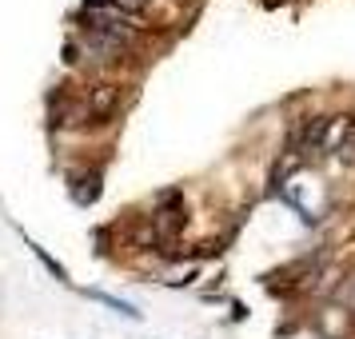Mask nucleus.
Returning a JSON list of instances; mask_svg holds the SVG:
<instances>
[{
	"instance_id": "4",
	"label": "nucleus",
	"mask_w": 355,
	"mask_h": 339,
	"mask_svg": "<svg viewBox=\"0 0 355 339\" xmlns=\"http://www.w3.org/2000/svg\"><path fill=\"white\" fill-rule=\"evenodd\" d=\"M295 168H300V156H284V160L275 164V172H272V188H279V184H284V176H291Z\"/></svg>"
},
{
	"instance_id": "3",
	"label": "nucleus",
	"mask_w": 355,
	"mask_h": 339,
	"mask_svg": "<svg viewBox=\"0 0 355 339\" xmlns=\"http://www.w3.org/2000/svg\"><path fill=\"white\" fill-rule=\"evenodd\" d=\"M28 247H33V256L40 259V263H44V268H49V272L56 275V279H60V284H68V272H64V268H60V263H56V259L49 256V252H44V247H40V243H33V240H28Z\"/></svg>"
},
{
	"instance_id": "1",
	"label": "nucleus",
	"mask_w": 355,
	"mask_h": 339,
	"mask_svg": "<svg viewBox=\"0 0 355 339\" xmlns=\"http://www.w3.org/2000/svg\"><path fill=\"white\" fill-rule=\"evenodd\" d=\"M327 124H331V120H323V116H307L304 124H300V132H295L300 152H320L323 140H327Z\"/></svg>"
},
{
	"instance_id": "2",
	"label": "nucleus",
	"mask_w": 355,
	"mask_h": 339,
	"mask_svg": "<svg viewBox=\"0 0 355 339\" xmlns=\"http://www.w3.org/2000/svg\"><path fill=\"white\" fill-rule=\"evenodd\" d=\"M92 299H100V304H108L112 311H120V315H128V320H140V311L132 304H124V299H116V295H108V291H88Z\"/></svg>"
}]
</instances>
